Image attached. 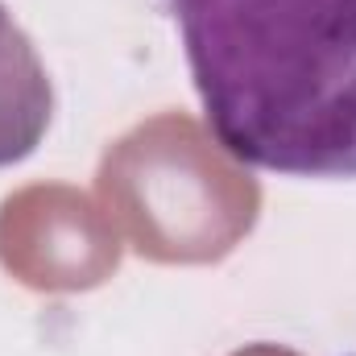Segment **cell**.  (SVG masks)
Listing matches in <instances>:
<instances>
[{
    "label": "cell",
    "instance_id": "obj_1",
    "mask_svg": "<svg viewBox=\"0 0 356 356\" xmlns=\"http://www.w3.org/2000/svg\"><path fill=\"white\" fill-rule=\"evenodd\" d=\"M207 124L245 166L356 178V0H166Z\"/></svg>",
    "mask_w": 356,
    "mask_h": 356
},
{
    "label": "cell",
    "instance_id": "obj_2",
    "mask_svg": "<svg viewBox=\"0 0 356 356\" xmlns=\"http://www.w3.org/2000/svg\"><path fill=\"white\" fill-rule=\"evenodd\" d=\"M95 195L120 241L154 266L224 261L261 216V182L186 112L120 133L95 170Z\"/></svg>",
    "mask_w": 356,
    "mask_h": 356
},
{
    "label": "cell",
    "instance_id": "obj_3",
    "mask_svg": "<svg viewBox=\"0 0 356 356\" xmlns=\"http://www.w3.org/2000/svg\"><path fill=\"white\" fill-rule=\"evenodd\" d=\"M124 241L99 199L71 182H29L0 203V266L38 294H83L120 269Z\"/></svg>",
    "mask_w": 356,
    "mask_h": 356
},
{
    "label": "cell",
    "instance_id": "obj_5",
    "mask_svg": "<svg viewBox=\"0 0 356 356\" xmlns=\"http://www.w3.org/2000/svg\"><path fill=\"white\" fill-rule=\"evenodd\" d=\"M232 356H298L294 348H286V344H249V348H241V353Z\"/></svg>",
    "mask_w": 356,
    "mask_h": 356
},
{
    "label": "cell",
    "instance_id": "obj_4",
    "mask_svg": "<svg viewBox=\"0 0 356 356\" xmlns=\"http://www.w3.org/2000/svg\"><path fill=\"white\" fill-rule=\"evenodd\" d=\"M50 116H54L50 75L25 29L0 4V166L29 158L46 137Z\"/></svg>",
    "mask_w": 356,
    "mask_h": 356
}]
</instances>
